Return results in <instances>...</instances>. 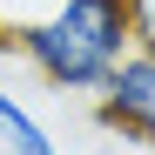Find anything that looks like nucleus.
<instances>
[{
    "mask_svg": "<svg viewBox=\"0 0 155 155\" xmlns=\"http://www.w3.org/2000/svg\"><path fill=\"white\" fill-rule=\"evenodd\" d=\"M0 155H7V148H0Z\"/></svg>",
    "mask_w": 155,
    "mask_h": 155,
    "instance_id": "5",
    "label": "nucleus"
},
{
    "mask_svg": "<svg viewBox=\"0 0 155 155\" xmlns=\"http://www.w3.org/2000/svg\"><path fill=\"white\" fill-rule=\"evenodd\" d=\"M135 14V47H155V0H128Z\"/></svg>",
    "mask_w": 155,
    "mask_h": 155,
    "instance_id": "4",
    "label": "nucleus"
},
{
    "mask_svg": "<svg viewBox=\"0 0 155 155\" xmlns=\"http://www.w3.org/2000/svg\"><path fill=\"white\" fill-rule=\"evenodd\" d=\"M128 47H135L128 0H54L41 20L14 27L20 68L54 94H94Z\"/></svg>",
    "mask_w": 155,
    "mask_h": 155,
    "instance_id": "1",
    "label": "nucleus"
},
{
    "mask_svg": "<svg viewBox=\"0 0 155 155\" xmlns=\"http://www.w3.org/2000/svg\"><path fill=\"white\" fill-rule=\"evenodd\" d=\"M94 121L155 155V47H128L115 74L94 88Z\"/></svg>",
    "mask_w": 155,
    "mask_h": 155,
    "instance_id": "2",
    "label": "nucleus"
},
{
    "mask_svg": "<svg viewBox=\"0 0 155 155\" xmlns=\"http://www.w3.org/2000/svg\"><path fill=\"white\" fill-rule=\"evenodd\" d=\"M0 148H7V155H61L54 135H47V121L20 94H7V88H0Z\"/></svg>",
    "mask_w": 155,
    "mask_h": 155,
    "instance_id": "3",
    "label": "nucleus"
}]
</instances>
